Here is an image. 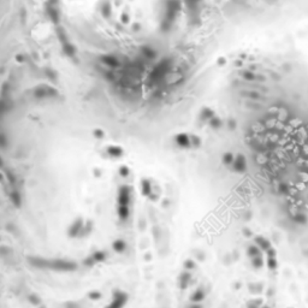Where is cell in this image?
<instances>
[{
  "label": "cell",
  "instance_id": "18",
  "mask_svg": "<svg viewBox=\"0 0 308 308\" xmlns=\"http://www.w3.org/2000/svg\"><path fill=\"white\" fill-rule=\"evenodd\" d=\"M90 297H92V298H99V297H100V294L96 292V295H90Z\"/></svg>",
  "mask_w": 308,
  "mask_h": 308
},
{
  "label": "cell",
  "instance_id": "9",
  "mask_svg": "<svg viewBox=\"0 0 308 308\" xmlns=\"http://www.w3.org/2000/svg\"><path fill=\"white\" fill-rule=\"evenodd\" d=\"M203 291L202 290H197L193 296H191V301L193 302H195V303H197V302H200V301H202L203 300Z\"/></svg>",
  "mask_w": 308,
  "mask_h": 308
},
{
  "label": "cell",
  "instance_id": "4",
  "mask_svg": "<svg viewBox=\"0 0 308 308\" xmlns=\"http://www.w3.org/2000/svg\"><path fill=\"white\" fill-rule=\"evenodd\" d=\"M118 214H119V217L122 219L128 218V215H129V205H119Z\"/></svg>",
  "mask_w": 308,
  "mask_h": 308
},
{
  "label": "cell",
  "instance_id": "19",
  "mask_svg": "<svg viewBox=\"0 0 308 308\" xmlns=\"http://www.w3.org/2000/svg\"><path fill=\"white\" fill-rule=\"evenodd\" d=\"M189 308H201V306H199V304H196V303H193V306H190Z\"/></svg>",
  "mask_w": 308,
  "mask_h": 308
},
{
  "label": "cell",
  "instance_id": "15",
  "mask_svg": "<svg viewBox=\"0 0 308 308\" xmlns=\"http://www.w3.org/2000/svg\"><path fill=\"white\" fill-rule=\"evenodd\" d=\"M224 163L225 164H230V163H232V154H225L224 155Z\"/></svg>",
  "mask_w": 308,
  "mask_h": 308
},
{
  "label": "cell",
  "instance_id": "7",
  "mask_svg": "<svg viewBox=\"0 0 308 308\" xmlns=\"http://www.w3.org/2000/svg\"><path fill=\"white\" fill-rule=\"evenodd\" d=\"M176 141L181 147H188L189 146V138L187 137V135H178Z\"/></svg>",
  "mask_w": 308,
  "mask_h": 308
},
{
  "label": "cell",
  "instance_id": "13",
  "mask_svg": "<svg viewBox=\"0 0 308 308\" xmlns=\"http://www.w3.org/2000/svg\"><path fill=\"white\" fill-rule=\"evenodd\" d=\"M108 153L111 154V155H113V157L114 155L117 157V155H120V154H122V150L119 148H111V149H108Z\"/></svg>",
  "mask_w": 308,
  "mask_h": 308
},
{
  "label": "cell",
  "instance_id": "6",
  "mask_svg": "<svg viewBox=\"0 0 308 308\" xmlns=\"http://www.w3.org/2000/svg\"><path fill=\"white\" fill-rule=\"evenodd\" d=\"M10 199H11V201H12V203L16 206V207H19L21 206V195H19V193L18 191H12L11 194H10Z\"/></svg>",
  "mask_w": 308,
  "mask_h": 308
},
{
  "label": "cell",
  "instance_id": "17",
  "mask_svg": "<svg viewBox=\"0 0 308 308\" xmlns=\"http://www.w3.org/2000/svg\"><path fill=\"white\" fill-rule=\"evenodd\" d=\"M193 266H194V264H193L191 261H187V267H188V268H191Z\"/></svg>",
  "mask_w": 308,
  "mask_h": 308
},
{
  "label": "cell",
  "instance_id": "14",
  "mask_svg": "<svg viewBox=\"0 0 308 308\" xmlns=\"http://www.w3.org/2000/svg\"><path fill=\"white\" fill-rule=\"evenodd\" d=\"M93 258H94V260H96V261H101V260L105 259V254H104L102 252H98V253L94 254Z\"/></svg>",
  "mask_w": 308,
  "mask_h": 308
},
{
  "label": "cell",
  "instance_id": "8",
  "mask_svg": "<svg viewBox=\"0 0 308 308\" xmlns=\"http://www.w3.org/2000/svg\"><path fill=\"white\" fill-rule=\"evenodd\" d=\"M82 227V220L80 219L78 221H76L73 225H72V227L70 229V235L71 236H75V235H77V232H78V230Z\"/></svg>",
  "mask_w": 308,
  "mask_h": 308
},
{
  "label": "cell",
  "instance_id": "12",
  "mask_svg": "<svg viewBox=\"0 0 308 308\" xmlns=\"http://www.w3.org/2000/svg\"><path fill=\"white\" fill-rule=\"evenodd\" d=\"M142 187H143V194L144 195H148L150 193V185H149V182L148 181H143L142 182Z\"/></svg>",
  "mask_w": 308,
  "mask_h": 308
},
{
  "label": "cell",
  "instance_id": "10",
  "mask_svg": "<svg viewBox=\"0 0 308 308\" xmlns=\"http://www.w3.org/2000/svg\"><path fill=\"white\" fill-rule=\"evenodd\" d=\"M113 249L116 252H123L125 249V243L123 241H116L113 243Z\"/></svg>",
  "mask_w": 308,
  "mask_h": 308
},
{
  "label": "cell",
  "instance_id": "1",
  "mask_svg": "<svg viewBox=\"0 0 308 308\" xmlns=\"http://www.w3.org/2000/svg\"><path fill=\"white\" fill-rule=\"evenodd\" d=\"M30 264L40 268H49L54 271H73L76 270V264L69 260L61 259H43V258H30L28 259Z\"/></svg>",
  "mask_w": 308,
  "mask_h": 308
},
{
  "label": "cell",
  "instance_id": "11",
  "mask_svg": "<svg viewBox=\"0 0 308 308\" xmlns=\"http://www.w3.org/2000/svg\"><path fill=\"white\" fill-rule=\"evenodd\" d=\"M189 280H190V274L189 273H182V276H181V286L185 288L188 285Z\"/></svg>",
  "mask_w": 308,
  "mask_h": 308
},
{
  "label": "cell",
  "instance_id": "3",
  "mask_svg": "<svg viewBox=\"0 0 308 308\" xmlns=\"http://www.w3.org/2000/svg\"><path fill=\"white\" fill-rule=\"evenodd\" d=\"M129 200H130L129 189L126 187H122L119 190V197H118L119 205H129Z\"/></svg>",
  "mask_w": 308,
  "mask_h": 308
},
{
  "label": "cell",
  "instance_id": "2",
  "mask_svg": "<svg viewBox=\"0 0 308 308\" xmlns=\"http://www.w3.org/2000/svg\"><path fill=\"white\" fill-rule=\"evenodd\" d=\"M126 301V295H124L123 292H117L114 295V300L113 302L107 307V308H122L124 306Z\"/></svg>",
  "mask_w": 308,
  "mask_h": 308
},
{
  "label": "cell",
  "instance_id": "16",
  "mask_svg": "<svg viewBox=\"0 0 308 308\" xmlns=\"http://www.w3.org/2000/svg\"><path fill=\"white\" fill-rule=\"evenodd\" d=\"M120 173H122L123 176H124V175L126 176V175L129 173V171H128V169H126V167H122V170H120Z\"/></svg>",
  "mask_w": 308,
  "mask_h": 308
},
{
  "label": "cell",
  "instance_id": "5",
  "mask_svg": "<svg viewBox=\"0 0 308 308\" xmlns=\"http://www.w3.org/2000/svg\"><path fill=\"white\" fill-rule=\"evenodd\" d=\"M235 169H236L237 171H244V169H246V160H244V158H243V157H241V155H240V157L236 159Z\"/></svg>",
  "mask_w": 308,
  "mask_h": 308
}]
</instances>
